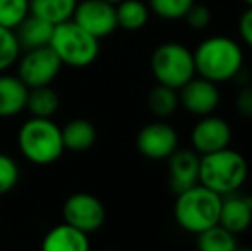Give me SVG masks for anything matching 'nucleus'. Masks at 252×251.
Returning <instances> with one entry per match:
<instances>
[{"instance_id":"39448f33","label":"nucleus","mask_w":252,"mask_h":251,"mask_svg":"<svg viewBox=\"0 0 252 251\" xmlns=\"http://www.w3.org/2000/svg\"><path fill=\"white\" fill-rule=\"evenodd\" d=\"M50 48L60 59L62 66L88 67L98 59L100 40L69 19L53 26Z\"/></svg>"},{"instance_id":"6e6552de","label":"nucleus","mask_w":252,"mask_h":251,"mask_svg":"<svg viewBox=\"0 0 252 251\" xmlns=\"http://www.w3.org/2000/svg\"><path fill=\"white\" fill-rule=\"evenodd\" d=\"M63 222L81 229L86 234L96 232L105 224V207L94 194L74 193L65 200L62 208Z\"/></svg>"},{"instance_id":"cd10ccee","label":"nucleus","mask_w":252,"mask_h":251,"mask_svg":"<svg viewBox=\"0 0 252 251\" xmlns=\"http://www.w3.org/2000/svg\"><path fill=\"white\" fill-rule=\"evenodd\" d=\"M211 10L208 9V7L204 5V3H196L194 2V5L189 9V12L186 14V17L184 19L187 21V24H189L192 30H206V28L211 24Z\"/></svg>"},{"instance_id":"393cba45","label":"nucleus","mask_w":252,"mask_h":251,"mask_svg":"<svg viewBox=\"0 0 252 251\" xmlns=\"http://www.w3.org/2000/svg\"><path fill=\"white\" fill-rule=\"evenodd\" d=\"M30 12V0H0V26L14 31Z\"/></svg>"},{"instance_id":"412c9836","label":"nucleus","mask_w":252,"mask_h":251,"mask_svg":"<svg viewBox=\"0 0 252 251\" xmlns=\"http://www.w3.org/2000/svg\"><path fill=\"white\" fill-rule=\"evenodd\" d=\"M117 23L127 31H137L150 21V7L143 0H122L115 5Z\"/></svg>"},{"instance_id":"20e7f679","label":"nucleus","mask_w":252,"mask_h":251,"mask_svg":"<svg viewBox=\"0 0 252 251\" xmlns=\"http://www.w3.org/2000/svg\"><path fill=\"white\" fill-rule=\"evenodd\" d=\"M17 146L26 160L34 165H50L62 157V129L52 119L30 117L17 133Z\"/></svg>"},{"instance_id":"ddd939ff","label":"nucleus","mask_w":252,"mask_h":251,"mask_svg":"<svg viewBox=\"0 0 252 251\" xmlns=\"http://www.w3.org/2000/svg\"><path fill=\"white\" fill-rule=\"evenodd\" d=\"M168 182L175 193L199 182L201 155L196 150L177 148L168 158Z\"/></svg>"},{"instance_id":"dca6fc26","label":"nucleus","mask_w":252,"mask_h":251,"mask_svg":"<svg viewBox=\"0 0 252 251\" xmlns=\"http://www.w3.org/2000/svg\"><path fill=\"white\" fill-rule=\"evenodd\" d=\"M90 246L91 243L86 232L67 222L52 227L41 243L45 251H88Z\"/></svg>"},{"instance_id":"c85d7f7f","label":"nucleus","mask_w":252,"mask_h":251,"mask_svg":"<svg viewBox=\"0 0 252 251\" xmlns=\"http://www.w3.org/2000/svg\"><path fill=\"white\" fill-rule=\"evenodd\" d=\"M235 110L244 119H252V84L239 90L235 97Z\"/></svg>"},{"instance_id":"aec40b11","label":"nucleus","mask_w":252,"mask_h":251,"mask_svg":"<svg viewBox=\"0 0 252 251\" xmlns=\"http://www.w3.org/2000/svg\"><path fill=\"white\" fill-rule=\"evenodd\" d=\"M60 107V97L55 90L48 86L30 88L26 100V110L31 114V117H45L52 119L57 114Z\"/></svg>"},{"instance_id":"4be33fe9","label":"nucleus","mask_w":252,"mask_h":251,"mask_svg":"<svg viewBox=\"0 0 252 251\" xmlns=\"http://www.w3.org/2000/svg\"><path fill=\"white\" fill-rule=\"evenodd\" d=\"M179 90H173L165 84H158L148 95V108L155 117L168 119L179 108Z\"/></svg>"},{"instance_id":"5701e85b","label":"nucleus","mask_w":252,"mask_h":251,"mask_svg":"<svg viewBox=\"0 0 252 251\" xmlns=\"http://www.w3.org/2000/svg\"><path fill=\"white\" fill-rule=\"evenodd\" d=\"M197 248L202 251H235L239 248L235 234L215 224L197 234Z\"/></svg>"},{"instance_id":"7ed1b4c3","label":"nucleus","mask_w":252,"mask_h":251,"mask_svg":"<svg viewBox=\"0 0 252 251\" xmlns=\"http://www.w3.org/2000/svg\"><path fill=\"white\" fill-rule=\"evenodd\" d=\"M220 208H221V194L197 182L177 193L173 217L179 227L197 236L208 227L218 224Z\"/></svg>"},{"instance_id":"f8f14e48","label":"nucleus","mask_w":252,"mask_h":251,"mask_svg":"<svg viewBox=\"0 0 252 251\" xmlns=\"http://www.w3.org/2000/svg\"><path fill=\"white\" fill-rule=\"evenodd\" d=\"M230 141H232V126L215 114L199 117L190 133V143L199 155L223 150L230 146Z\"/></svg>"},{"instance_id":"6ab92c4d","label":"nucleus","mask_w":252,"mask_h":251,"mask_svg":"<svg viewBox=\"0 0 252 251\" xmlns=\"http://www.w3.org/2000/svg\"><path fill=\"white\" fill-rule=\"evenodd\" d=\"M77 2L79 0H30V9L33 16L55 26L72 19Z\"/></svg>"},{"instance_id":"0eeeda50","label":"nucleus","mask_w":252,"mask_h":251,"mask_svg":"<svg viewBox=\"0 0 252 251\" xmlns=\"http://www.w3.org/2000/svg\"><path fill=\"white\" fill-rule=\"evenodd\" d=\"M62 62L50 45L31 48L17 61V76L28 88L48 86L60 72Z\"/></svg>"},{"instance_id":"423d86ee","label":"nucleus","mask_w":252,"mask_h":251,"mask_svg":"<svg viewBox=\"0 0 252 251\" xmlns=\"http://www.w3.org/2000/svg\"><path fill=\"white\" fill-rule=\"evenodd\" d=\"M151 72L158 84L180 90L197 74L192 50L179 41L158 45L151 55Z\"/></svg>"},{"instance_id":"9b49d317","label":"nucleus","mask_w":252,"mask_h":251,"mask_svg":"<svg viewBox=\"0 0 252 251\" xmlns=\"http://www.w3.org/2000/svg\"><path fill=\"white\" fill-rule=\"evenodd\" d=\"M179 102L189 114L202 117V115L215 114L221 102L218 83L206 77L194 76L179 90Z\"/></svg>"},{"instance_id":"2eb2a0df","label":"nucleus","mask_w":252,"mask_h":251,"mask_svg":"<svg viewBox=\"0 0 252 251\" xmlns=\"http://www.w3.org/2000/svg\"><path fill=\"white\" fill-rule=\"evenodd\" d=\"M30 88L19 76L0 72V119H10L26 110Z\"/></svg>"},{"instance_id":"b1692460","label":"nucleus","mask_w":252,"mask_h":251,"mask_svg":"<svg viewBox=\"0 0 252 251\" xmlns=\"http://www.w3.org/2000/svg\"><path fill=\"white\" fill-rule=\"evenodd\" d=\"M196 0H148V7L155 16L165 21H180L186 17Z\"/></svg>"},{"instance_id":"f257e3e1","label":"nucleus","mask_w":252,"mask_h":251,"mask_svg":"<svg viewBox=\"0 0 252 251\" xmlns=\"http://www.w3.org/2000/svg\"><path fill=\"white\" fill-rule=\"evenodd\" d=\"M196 72L215 83H225L242 72L244 50L233 38L209 36L202 40L192 52Z\"/></svg>"},{"instance_id":"1a4fd4ad","label":"nucleus","mask_w":252,"mask_h":251,"mask_svg":"<svg viewBox=\"0 0 252 251\" xmlns=\"http://www.w3.org/2000/svg\"><path fill=\"white\" fill-rule=\"evenodd\" d=\"M72 21L98 40L110 36L119 28L115 5L106 0H79Z\"/></svg>"},{"instance_id":"a878e982","label":"nucleus","mask_w":252,"mask_h":251,"mask_svg":"<svg viewBox=\"0 0 252 251\" xmlns=\"http://www.w3.org/2000/svg\"><path fill=\"white\" fill-rule=\"evenodd\" d=\"M21 45L12 30L0 26V72H5L7 69L19 61Z\"/></svg>"},{"instance_id":"f3484780","label":"nucleus","mask_w":252,"mask_h":251,"mask_svg":"<svg viewBox=\"0 0 252 251\" xmlns=\"http://www.w3.org/2000/svg\"><path fill=\"white\" fill-rule=\"evenodd\" d=\"M17 36V41L21 45V50H31V48H40L50 45L52 35H53V24L40 17L30 16L14 30Z\"/></svg>"},{"instance_id":"7c9ffc66","label":"nucleus","mask_w":252,"mask_h":251,"mask_svg":"<svg viewBox=\"0 0 252 251\" xmlns=\"http://www.w3.org/2000/svg\"><path fill=\"white\" fill-rule=\"evenodd\" d=\"M244 3H246L247 7H252V0H242Z\"/></svg>"},{"instance_id":"c756f323","label":"nucleus","mask_w":252,"mask_h":251,"mask_svg":"<svg viewBox=\"0 0 252 251\" xmlns=\"http://www.w3.org/2000/svg\"><path fill=\"white\" fill-rule=\"evenodd\" d=\"M237 28H239L240 40L249 48H252V7H247V9L240 14L239 26Z\"/></svg>"},{"instance_id":"4468645a","label":"nucleus","mask_w":252,"mask_h":251,"mask_svg":"<svg viewBox=\"0 0 252 251\" xmlns=\"http://www.w3.org/2000/svg\"><path fill=\"white\" fill-rule=\"evenodd\" d=\"M218 224L232 234H242L252 225V196L239 191L221 196Z\"/></svg>"},{"instance_id":"a211bd4d","label":"nucleus","mask_w":252,"mask_h":251,"mask_svg":"<svg viewBox=\"0 0 252 251\" xmlns=\"http://www.w3.org/2000/svg\"><path fill=\"white\" fill-rule=\"evenodd\" d=\"M62 129V140L65 150L86 151L96 141V129L86 119H72Z\"/></svg>"},{"instance_id":"2f4dec72","label":"nucleus","mask_w":252,"mask_h":251,"mask_svg":"<svg viewBox=\"0 0 252 251\" xmlns=\"http://www.w3.org/2000/svg\"><path fill=\"white\" fill-rule=\"evenodd\" d=\"M106 2L113 3V5H117V3H119V2H122V0H106Z\"/></svg>"},{"instance_id":"bb28decb","label":"nucleus","mask_w":252,"mask_h":251,"mask_svg":"<svg viewBox=\"0 0 252 251\" xmlns=\"http://www.w3.org/2000/svg\"><path fill=\"white\" fill-rule=\"evenodd\" d=\"M19 181V165L10 155L0 153V194L9 193Z\"/></svg>"},{"instance_id":"9d476101","label":"nucleus","mask_w":252,"mask_h":251,"mask_svg":"<svg viewBox=\"0 0 252 251\" xmlns=\"http://www.w3.org/2000/svg\"><path fill=\"white\" fill-rule=\"evenodd\" d=\"M136 146L150 160H166L179 148V133L172 124L158 119L137 133Z\"/></svg>"},{"instance_id":"f03ea898","label":"nucleus","mask_w":252,"mask_h":251,"mask_svg":"<svg viewBox=\"0 0 252 251\" xmlns=\"http://www.w3.org/2000/svg\"><path fill=\"white\" fill-rule=\"evenodd\" d=\"M247 176L249 164L246 157L230 146L201 155L199 182L221 196L239 191L247 181Z\"/></svg>"}]
</instances>
